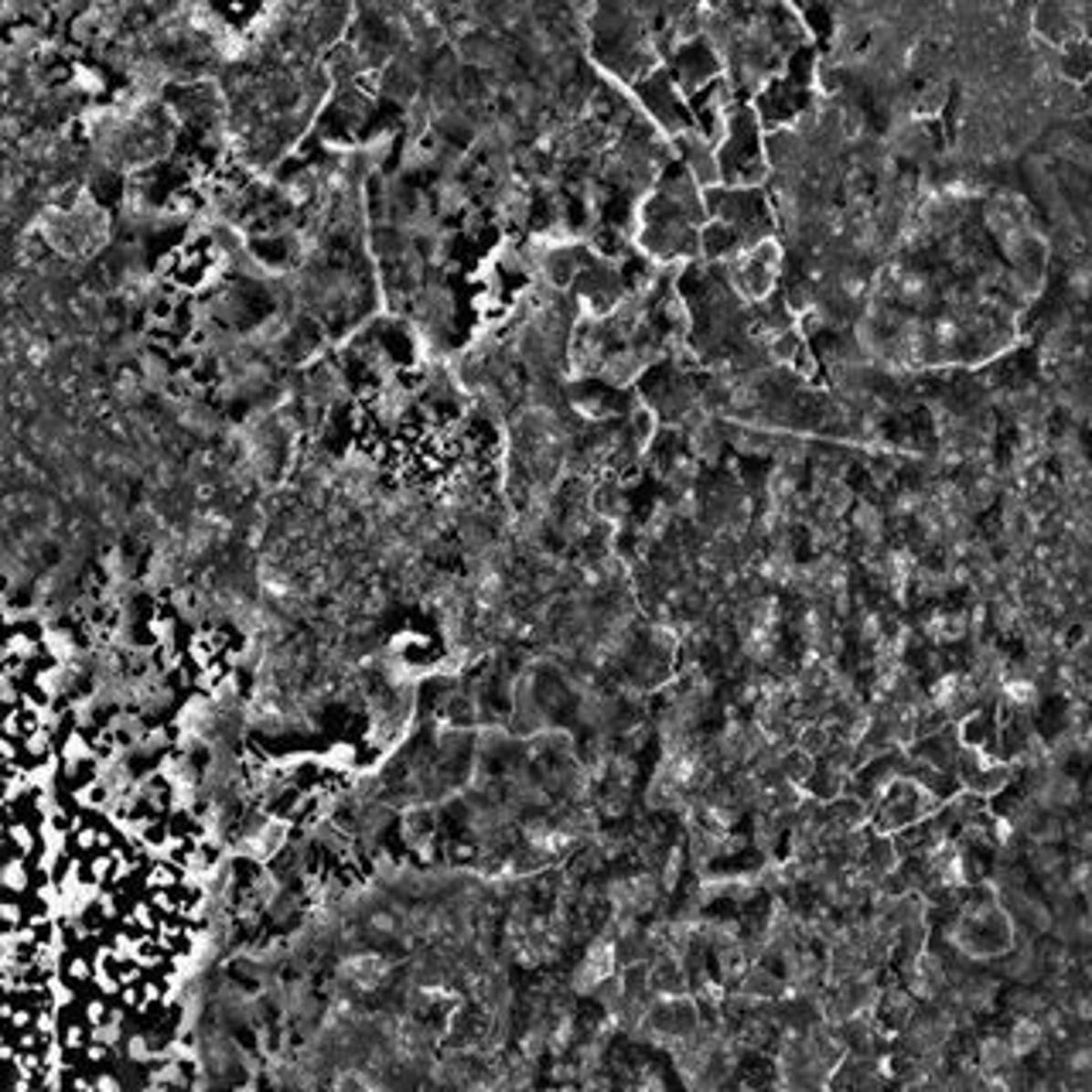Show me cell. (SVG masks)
I'll return each instance as SVG.
<instances>
[{
    "label": "cell",
    "instance_id": "obj_1",
    "mask_svg": "<svg viewBox=\"0 0 1092 1092\" xmlns=\"http://www.w3.org/2000/svg\"><path fill=\"white\" fill-rule=\"evenodd\" d=\"M976 1066L983 1068L987 1076H993V1079H1001V1076H1007V1072H1014L1021 1066V1058L1014 1055L1007 1034H987V1038H980V1045H976Z\"/></svg>",
    "mask_w": 1092,
    "mask_h": 1092
},
{
    "label": "cell",
    "instance_id": "obj_2",
    "mask_svg": "<svg viewBox=\"0 0 1092 1092\" xmlns=\"http://www.w3.org/2000/svg\"><path fill=\"white\" fill-rule=\"evenodd\" d=\"M1045 1038H1048V1031H1045V1024H1041L1038 1017H1017L1014 1024H1011V1031H1007V1041H1011L1017 1058L1034 1055L1045 1045Z\"/></svg>",
    "mask_w": 1092,
    "mask_h": 1092
},
{
    "label": "cell",
    "instance_id": "obj_3",
    "mask_svg": "<svg viewBox=\"0 0 1092 1092\" xmlns=\"http://www.w3.org/2000/svg\"><path fill=\"white\" fill-rule=\"evenodd\" d=\"M1027 860H1031V867L1048 881V877H1058L1062 874V867H1066V857H1062V850L1058 846H1045V844H1034L1031 850H1027Z\"/></svg>",
    "mask_w": 1092,
    "mask_h": 1092
},
{
    "label": "cell",
    "instance_id": "obj_4",
    "mask_svg": "<svg viewBox=\"0 0 1092 1092\" xmlns=\"http://www.w3.org/2000/svg\"><path fill=\"white\" fill-rule=\"evenodd\" d=\"M1007 1003H1011V1011L1017 1017H1041L1045 1011H1052V1001L1038 990H1017V993L1007 997Z\"/></svg>",
    "mask_w": 1092,
    "mask_h": 1092
},
{
    "label": "cell",
    "instance_id": "obj_5",
    "mask_svg": "<svg viewBox=\"0 0 1092 1092\" xmlns=\"http://www.w3.org/2000/svg\"><path fill=\"white\" fill-rule=\"evenodd\" d=\"M1027 1092H1062V1086H1058V1079H1031Z\"/></svg>",
    "mask_w": 1092,
    "mask_h": 1092
},
{
    "label": "cell",
    "instance_id": "obj_6",
    "mask_svg": "<svg viewBox=\"0 0 1092 1092\" xmlns=\"http://www.w3.org/2000/svg\"><path fill=\"white\" fill-rule=\"evenodd\" d=\"M1089 942H1092V939H1089Z\"/></svg>",
    "mask_w": 1092,
    "mask_h": 1092
}]
</instances>
